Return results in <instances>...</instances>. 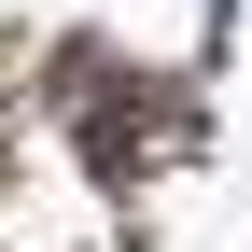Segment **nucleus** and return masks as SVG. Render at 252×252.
<instances>
[]
</instances>
